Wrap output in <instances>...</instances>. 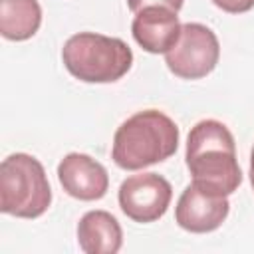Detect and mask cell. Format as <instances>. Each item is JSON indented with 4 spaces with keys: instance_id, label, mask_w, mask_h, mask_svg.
<instances>
[{
    "instance_id": "1",
    "label": "cell",
    "mask_w": 254,
    "mask_h": 254,
    "mask_svg": "<svg viewBox=\"0 0 254 254\" xmlns=\"http://www.w3.org/2000/svg\"><path fill=\"white\" fill-rule=\"evenodd\" d=\"M185 159L192 183L214 194L228 196L242 183L236 143L230 129L222 121H198L189 131Z\"/></svg>"
},
{
    "instance_id": "2",
    "label": "cell",
    "mask_w": 254,
    "mask_h": 254,
    "mask_svg": "<svg viewBox=\"0 0 254 254\" xmlns=\"http://www.w3.org/2000/svg\"><path fill=\"white\" fill-rule=\"evenodd\" d=\"M179 127L159 109H143L127 117L113 135L111 159L123 171H139L177 153Z\"/></svg>"
},
{
    "instance_id": "3",
    "label": "cell",
    "mask_w": 254,
    "mask_h": 254,
    "mask_svg": "<svg viewBox=\"0 0 254 254\" xmlns=\"http://www.w3.org/2000/svg\"><path fill=\"white\" fill-rule=\"evenodd\" d=\"M65 69L85 83H113L133 65V52L121 38L79 32L62 48Z\"/></svg>"
},
{
    "instance_id": "4",
    "label": "cell",
    "mask_w": 254,
    "mask_h": 254,
    "mask_svg": "<svg viewBox=\"0 0 254 254\" xmlns=\"http://www.w3.org/2000/svg\"><path fill=\"white\" fill-rule=\"evenodd\" d=\"M52 204L44 165L28 153H12L0 165V210L18 218H38Z\"/></svg>"
},
{
    "instance_id": "5",
    "label": "cell",
    "mask_w": 254,
    "mask_h": 254,
    "mask_svg": "<svg viewBox=\"0 0 254 254\" xmlns=\"http://www.w3.org/2000/svg\"><path fill=\"white\" fill-rule=\"evenodd\" d=\"M220 44L216 34L198 22H187L181 28L177 44L165 54L169 71L181 79L206 77L218 64Z\"/></svg>"
},
{
    "instance_id": "6",
    "label": "cell",
    "mask_w": 254,
    "mask_h": 254,
    "mask_svg": "<svg viewBox=\"0 0 254 254\" xmlns=\"http://www.w3.org/2000/svg\"><path fill=\"white\" fill-rule=\"evenodd\" d=\"M117 198L127 218L149 224L167 212L173 198V189L171 183L157 173H139L121 183Z\"/></svg>"
},
{
    "instance_id": "7",
    "label": "cell",
    "mask_w": 254,
    "mask_h": 254,
    "mask_svg": "<svg viewBox=\"0 0 254 254\" xmlns=\"http://www.w3.org/2000/svg\"><path fill=\"white\" fill-rule=\"evenodd\" d=\"M228 210V196L214 194L196 183H190L179 196L175 206V220L187 232L204 234L216 230L226 220Z\"/></svg>"
},
{
    "instance_id": "8",
    "label": "cell",
    "mask_w": 254,
    "mask_h": 254,
    "mask_svg": "<svg viewBox=\"0 0 254 254\" xmlns=\"http://www.w3.org/2000/svg\"><path fill=\"white\" fill-rule=\"evenodd\" d=\"M62 189L77 200H99L109 189L105 167L85 153H67L58 165Z\"/></svg>"
},
{
    "instance_id": "9",
    "label": "cell",
    "mask_w": 254,
    "mask_h": 254,
    "mask_svg": "<svg viewBox=\"0 0 254 254\" xmlns=\"http://www.w3.org/2000/svg\"><path fill=\"white\" fill-rule=\"evenodd\" d=\"M183 24L177 12L163 6H149L135 12L131 34L135 42L149 54H167L179 40Z\"/></svg>"
},
{
    "instance_id": "10",
    "label": "cell",
    "mask_w": 254,
    "mask_h": 254,
    "mask_svg": "<svg viewBox=\"0 0 254 254\" xmlns=\"http://www.w3.org/2000/svg\"><path fill=\"white\" fill-rule=\"evenodd\" d=\"M77 242L85 254H117L123 244V230L107 210H89L77 222Z\"/></svg>"
},
{
    "instance_id": "11",
    "label": "cell",
    "mask_w": 254,
    "mask_h": 254,
    "mask_svg": "<svg viewBox=\"0 0 254 254\" xmlns=\"http://www.w3.org/2000/svg\"><path fill=\"white\" fill-rule=\"evenodd\" d=\"M42 26L38 0H0V34L12 42L30 40Z\"/></svg>"
},
{
    "instance_id": "12",
    "label": "cell",
    "mask_w": 254,
    "mask_h": 254,
    "mask_svg": "<svg viewBox=\"0 0 254 254\" xmlns=\"http://www.w3.org/2000/svg\"><path fill=\"white\" fill-rule=\"evenodd\" d=\"M183 2L185 0H127V6L131 12H139V10L149 8V6H163V8H169L173 12H179L183 8Z\"/></svg>"
},
{
    "instance_id": "13",
    "label": "cell",
    "mask_w": 254,
    "mask_h": 254,
    "mask_svg": "<svg viewBox=\"0 0 254 254\" xmlns=\"http://www.w3.org/2000/svg\"><path fill=\"white\" fill-rule=\"evenodd\" d=\"M212 4L228 14H244L254 8V0H212Z\"/></svg>"
},
{
    "instance_id": "14",
    "label": "cell",
    "mask_w": 254,
    "mask_h": 254,
    "mask_svg": "<svg viewBox=\"0 0 254 254\" xmlns=\"http://www.w3.org/2000/svg\"><path fill=\"white\" fill-rule=\"evenodd\" d=\"M250 185H252V190H254V147H252V153H250Z\"/></svg>"
}]
</instances>
